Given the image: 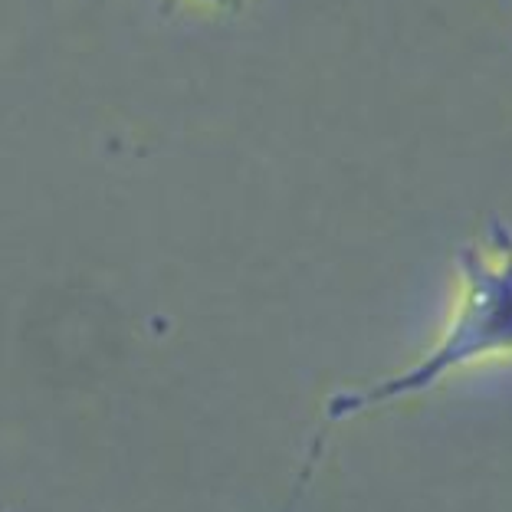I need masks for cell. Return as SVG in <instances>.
Instances as JSON below:
<instances>
[{
	"mask_svg": "<svg viewBox=\"0 0 512 512\" xmlns=\"http://www.w3.org/2000/svg\"><path fill=\"white\" fill-rule=\"evenodd\" d=\"M460 299L434 348L398 375L378 378L365 388L339 391L325 404L329 421L365 414L371 407L414 398L453 371L480 365L486 358L512 355V230L493 224L486 237L460 256Z\"/></svg>",
	"mask_w": 512,
	"mask_h": 512,
	"instance_id": "obj_1",
	"label": "cell"
},
{
	"mask_svg": "<svg viewBox=\"0 0 512 512\" xmlns=\"http://www.w3.org/2000/svg\"><path fill=\"white\" fill-rule=\"evenodd\" d=\"M207 4H230V0H207Z\"/></svg>",
	"mask_w": 512,
	"mask_h": 512,
	"instance_id": "obj_2",
	"label": "cell"
}]
</instances>
